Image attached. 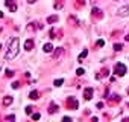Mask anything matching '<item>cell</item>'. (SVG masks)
<instances>
[{"instance_id": "cell-1", "label": "cell", "mask_w": 129, "mask_h": 122, "mask_svg": "<svg viewBox=\"0 0 129 122\" xmlns=\"http://www.w3.org/2000/svg\"><path fill=\"white\" fill-rule=\"evenodd\" d=\"M18 50H20V41H18L17 37H14V38L8 43V52H6V55H5V59H6V61L14 59V58L18 55Z\"/></svg>"}, {"instance_id": "cell-2", "label": "cell", "mask_w": 129, "mask_h": 122, "mask_svg": "<svg viewBox=\"0 0 129 122\" xmlns=\"http://www.w3.org/2000/svg\"><path fill=\"white\" fill-rule=\"evenodd\" d=\"M126 72H127V69H126V66H124L123 63H117V64L114 66V73H115V75L123 76V75H126Z\"/></svg>"}, {"instance_id": "cell-3", "label": "cell", "mask_w": 129, "mask_h": 122, "mask_svg": "<svg viewBox=\"0 0 129 122\" xmlns=\"http://www.w3.org/2000/svg\"><path fill=\"white\" fill-rule=\"evenodd\" d=\"M91 98H93V87H87L84 90V99L85 101H90Z\"/></svg>"}, {"instance_id": "cell-4", "label": "cell", "mask_w": 129, "mask_h": 122, "mask_svg": "<svg viewBox=\"0 0 129 122\" xmlns=\"http://www.w3.org/2000/svg\"><path fill=\"white\" fill-rule=\"evenodd\" d=\"M117 14H118L120 17H127V15H129V5H126V6L120 8V9L117 11Z\"/></svg>"}, {"instance_id": "cell-5", "label": "cell", "mask_w": 129, "mask_h": 122, "mask_svg": "<svg viewBox=\"0 0 129 122\" xmlns=\"http://www.w3.org/2000/svg\"><path fill=\"white\" fill-rule=\"evenodd\" d=\"M67 105H69V107H70L72 110H78V101H76V98H73V96H72V98L69 99Z\"/></svg>"}, {"instance_id": "cell-6", "label": "cell", "mask_w": 129, "mask_h": 122, "mask_svg": "<svg viewBox=\"0 0 129 122\" xmlns=\"http://www.w3.org/2000/svg\"><path fill=\"white\" fill-rule=\"evenodd\" d=\"M6 6L11 9V12H15L17 11V5H15V0H6Z\"/></svg>"}, {"instance_id": "cell-7", "label": "cell", "mask_w": 129, "mask_h": 122, "mask_svg": "<svg viewBox=\"0 0 129 122\" xmlns=\"http://www.w3.org/2000/svg\"><path fill=\"white\" fill-rule=\"evenodd\" d=\"M34 44H35V43H34L32 38L26 40V43H24V49H26V50H32V49H34Z\"/></svg>"}, {"instance_id": "cell-8", "label": "cell", "mask_w": 129, "mask_h": 122, "mask_svg": "<svg viewBox=\"0 0 129 122\" xmlns=\"http://www.w3.org/2000/svg\"><path fill=\"white\" fill-rule=\"evenodd\" d=\"M43 50H44L46 53H50V52L53 50V46H52V43H46V44L43 46Z\"/></svg>"}, {"instance_id": "cell-9", "label": "cell", "mask_w": 129, "mask_h": 122, "mask_svg": "<svg viewBox=\"0 0 129 122\" xmlns=\"http://www.w3.org/2000/svg\"><path fill=\"white\" fill-rule=\"evenodd\" d=\"M56 110H58L56 102H52V104H50V107H49V113H50V114H53V113H56Z\"/></svg>"}, {"instance_id": "cell-10", "label": "cell", "mask_w": 129, "mask_h": 122, "mask_svg": "<svg viewBox=\"0 0 129 122\" xmlns=\"http://www.w3.org/2000/svg\"><path fill=\"white\" fill-rule=\"evenodd\" d=\"M11 104H12V96H5L3 105H11Z\"/></svg>"}, {"instance_id": "cell-11", "label": "cell", "mask_w": 129, "mask_h": 122, "mask_svg": "<svg viewBox=\"0 0 129 122\" xmlns=\"http://www.w3.org/2000/svg\"><path fill=\"white\" fill-rule=\"evenodd\" d=\"M38 96H40V93H38L37 90H34V92L29 93V98H30V99H38Z\"/></svg>"}, {"instance_id": "cell-12", "label": "cell", "mask_w": 129, "mask_h": 122, "mask_svg": "<svg viewBox=\"0 0 129 122\" xmlns=\"http://www.w3.org/2000/svg\"><path fill=\"white\" fill-rule=\"evenodd\" d=\"M58 22V15H50L47 18V23H56Z\"/></svg>"}, {"instance_id": "cell-13", "label": "cell", "mask_w": 129, "mask_h": 122, "mask_svg": "<svg viewBox=\"0 0 129 122\" xmlns=\"http://www.w3.org/2000/svg\"><path fill=\"white\" fill-rule=\"evenodd\" d=\"M121 49H123V44H121V43H115V44H114V50H115V52H118V50H121Z\"/></svg>"}, {"instance_id": "cell-14", "label": "cell", "mask_w": 129, "mask_h": 122, "mask_svg": "<svg viewBox=\"0 0 129 122\" xmlns=\"http://www.w3.org/2000/svg\"><path fill=\"white\" fill-rule=\"evenodd\" d=\"M87 53H88V50H87V49H85V50H82V53L79 55V61H82V58H85V56H87Z\"/></svg>"}, {"instance_id": "cell-15", "label": "cell", "mask_w": 129, "mask_h": 122, "mask_svg": "<svg viewBox=\"0 0 129 122\" xmlns=\"http://www.w3.org/2000/svg\"><path fill=\"white\" fill-rule=\"evenodd\" d=\"M61 55H62V49H61V47H58V50L55 52V56L58 58V56H61Z\"/></svg>"}, {"instance_id": "cell-16", "label": "cell", "mask_w": 129, "mask_h": 122, "mask_svg": "<svg viewBox=\"0 0 129 122\" xmlns=\"http://www.w3.org/2000/svg\"><path fill=\"white\" fill-rule=\"evenodd\" d=\"M84 73H85V70H84V69H78V70H76V75H78V76H82Z\"/></svg>"}, {"instance_id": "cell-17", "label": "cell", "mask_w": 129, "mask_h": 122, "mask_svg": "<svg viewBox=\"0 0 129 122\" xmlns=\"http://www.w3.org/2000/svg\"><path fill=\"white\" fill-rule=\"evenodd\" d=\"M62 83H64V79H56V81H55L53 84H55V87H59V86H61Z\"/></svg>"}, {"instance_id": "cell-18", "label": "cell", "mask_w": 129, "mask_h": 122, "mask_svg": "<svg viewBox=\"0 0 129 122\" xmlns=\"http://www.w3.org/2000/svg\"><path fill=\"white\" fill-rule=\"evenodd\" d=\"M40 117H41V114H40V113H34V114H32V119H35V120H38Z\"/></svg>"}, {"instance_id": "cell-19", "label": "cell", "mask_w": 129, "mask_h": 122, "mask_svg": "<svg viewBox=\"0 0 129 122\" xmlns=\"http://www.w3.org/2000/svg\"><path fill=\"white\" fill-rule=\"evenodd\" d=\"M26 114H32V107H30V105L26 107Z\"/></svg>"}, {"instance_id": "cell-20", "label": "cell", "mask_w": 129, "mask_h": 122, "mask_svg": "<svg viewBox=\"0 0 129 122\" xmlns=\"http://www.w3.org/2000/svg\"><path fill=\"white\" fill-rule=\"evenodd\" d=\"M103 44H105V41H103V40H99V41H97V46H99V47H102Z\"/></svg>"}, {"instance_id": "cell-21", "label": "cell", "mask_w": 129, "mask_h": 122, "mask_svg": "<svg viewBox=\"0 0 129 122\" xmlns=\"http://www.w3.org/2000/svg\"><path fill=\"white\" fill-rule=\"evenodd\" d=\"M12 75H14V72H12V70H9V69H8V70H6V76H12Z\"/></svg>"}, {"instance_id": "cell-22", "label": "cell", "mask_w": 129, "mask_h": 122, "mask_svg": "<svg viewBox=\"0 0 129 122\" xmlns=\"http://www.w3.org/2000/svg\"><path fill=\"white\" fill-rule=\"evenodd\" d=\"M18 86H20L18 83H14V84H12V89H18Z\"/></svg>"}, {"instance_id": "cell-23", "label": "cell", "mask_w": 129, "mask_h": 122, "mask_svg": "<svg viewBox=\"0 0 129 122\" xmlns=\"http://www.w3.org/2000/svg\"><path fill=\"white\" fill-rule=\"evenodd\" d=\"M124 40H126V41H129V34H126V37H124Z\"/></svg>"}, {"instance_id": "cell-24", "label": "cell", "mask_w": 129, "mask_h": 122, "mask_svg": "<svg viewBox=\"0 0 129 122\" xmlns=\"http://www.w3.org/2000/svg\"><path fill=\"white\" fill-rule=\"evenodd\" d=\"M27 2H29V3H35V2H37V0H27Z\"/></svg>"}, {"instance_id": "cell-25", "label": "cell", "mask_w": 129, "mask_h": 122, "mask_svg": "<svg viewBox=\"0 0 129 122\" xmlns=\"http://www.w3.org/2000/svg\"><path fill=\"white\" fill-rule=\"evenodd\" d=\"M2 17H3V12H2V11H0V18H2Z\"/></svg>"}, {"instance_id": "cell-26", "label": "cell", "mask_w": 129, "mask_h": 122, "mask_svg": "<svg viewBox=\"0 0 129 122\" xmlns=\"http://www.w3.org/2000/svg\"><path fill=\"white\" fill-rule=\"evenodd\" d=\"M0 32H2V28H0Z\"/></svg>"}, {"instance_id": "cell-27", "label": "cell", "mask_w": 129, "mask_h": 122, "mask_svg": "<svg viewBox=\"0 0 129 122\" xmlns=\"http://www.w3.org/2000/svg\"><path fill=\"white\" fill-rule=\"evenodd\" d=\"M127 93H129V89H127Z\"/></svg>"}, {"instance_id": "cell-28", "label": "cell", "mask_w": 129, "mask_h": 122, "mask_svg": "<svg viewBox=\"0 0 129 122\" xmlns=\"http://www.w3.org/2000/svg\"><path fill=\"white\" fill-rule=\"evenodd\" d=\"M127 107H129V104H127Z\"/></svg>"}]
</instances>
